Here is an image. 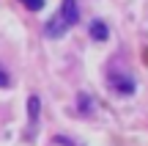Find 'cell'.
Wrapping results in <instances>:
<instances>
[{
	"label": "cell",
	"instance_id": "obj_1",
	"mask_svg": "<svg viewBox=\"0 0 148 146\" xmlns=\"http://www.w3.org/2000/svg\"><path fill=\"white\" fill-rule=\"evenodd\" d=\"M77 22H79L77 0H63V3H60V11L44 25V36H47V39H60L63 33H69Z\"/></svg>",
	"mask_w": 148,
	"mask_h": 146
},
{
	"label": "cell",
	"instance_id": "obj_2",
	"mask_svg": "<svg viewBox=\"0 0 148 146\" xmlns=\"http://www.w3.org/2000/svg\"><path fill=\"white\" fill-rule=\"evenodd\" d=\"M107 83H110V88L115 94H123V97H129V94H134V77L132 75H126V72H121V75H118V72H112L110 69V75H107Z\"/></svg>",
	"mask_w": 148,
	"mask_h": 146
},
{
	"label": "cell",
	"instance_id": "obj_3",
	"mask_svg": "<svg viewBox=\"0 0 148 146\" xmlns=\"http://www.w3.org/2000/svg\"><path fill=\"white\" fill-rule=\"evenodd\" d=\"M38 108H41L38 97H30V99H27V121H30V132H36V124H38Z\"/></svg>",
	"mask_w": 148,
	"mask_h": 146
},
{
	"label": "cell",
	"instance_id": "obj_4",
	"mask_svg": "<svg viewBox=\"0 0 148 146\" xmlns=\"http://www.w3.org/2000/svg\"><path fill=\"white\" fill-rule=\"evenodd\" d=\"M107 36H110V28H107L101 19H93V22H90V39H96V42H104Z\"/></svg>",
	"mask_w": 148,
	"mask_h": 146
},
{
	"label": "cell",
	"instance_id": "obj_5",
	"mask_svg": "<svg viewBox=\"0 0 148 146\" xmlns=\"http://www.w3.org/2000/svg\"><path fill=\"white\" fill-rule=\"evenodd\" d=\"M22 6L30 8V11H41L44 8V0H22Z\"/></svg>",
	"mask_w": 148,
	"mask_h": 146
},
{
	"label": "cell",
	"instance_id": "obj_6",
	"mask_svg": "<svg viewBox=\"0 0 148 146\" xmlns=\"http://www.w3.org/2000/svg\"><path fill=\"white\" fill-rule=\"evenodd\" d=\"M11 86V77L5 75V69H3V64H0V88H8Z\"/></svg>",
	"mask_w": 148,
	"mask_h": 146
},
{
	"label": "cell",
	"instance_id": "obj_7",
	"mask_svg": "<svg viewBox=\"0 0 148 146\" xmlns=\"http://www.w3.org/2000/svg\"><path fill=\"white\" fill-rule=\"evenodd\" d=\"M79 105H82V113H88V110H90V99L85 97V94L79 97Z\"/></svg>",
	"mask_w": 148,
	"mask_h": 146
}]
</instances>
